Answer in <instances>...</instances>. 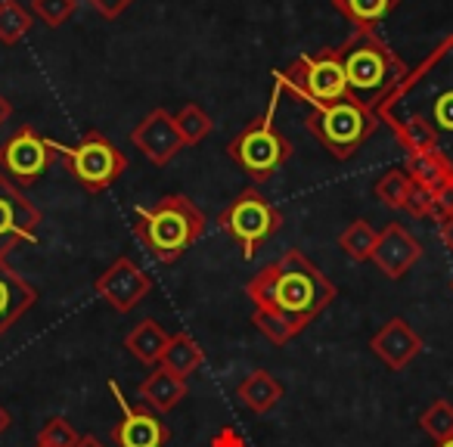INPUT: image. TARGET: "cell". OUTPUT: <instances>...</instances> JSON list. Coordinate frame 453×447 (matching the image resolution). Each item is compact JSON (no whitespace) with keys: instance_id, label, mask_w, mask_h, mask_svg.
I'll return each mask as SVG.
<instances>
[{"instance_id":"5bb4252c","label":"cell","mask_w":453,"mask_h":447,"mask_svg":"<svg viewBox=\"0 0 453 447\" xmlns=\"http://www.w3.org/2000/svg\"><path fill=\"white\" fill-rule=\"evenodd\" d=\"M131 143L150 158L152 165H168L177 152L183 150V140L177 134L174 115H168L165 109H152L131 134Z\"/></svg>"},{"instance_id":"9c48e42d","label":"cell","mask_w":453,"mask_h":447,"mask_svg":"<svg viewBox=\"0 0 453 447\" xmlns=\"http://www.w3.org/2000/svg\"><path fill=\"white\" fill-rule=\"evenodd\" d=\"M57 150L65 158L72 181L81 183L88 193H103L127 171V156L100 131H88L75 146L57 143Z\"/></svg>"},{"instance_id":"e575fe53","label":"cell","mask_w":453,"mask_h":447,"mask_svg":"<svg viewBox=\"0 0 453 447\" xmlns=\"http://www.w3.org/2000/svg\"><path fill=\"white\" fill-rule=\"evenodd\" d=\"M441 243H444V246L450 249V255H453V218L441 220Z\"/></svg>"},{"instance_id":"ba28073f","label":"cell","mask_w":453,"mask_h":447,"mask_svg":"<svg viewBox=\"0 0 453 447\" xmlns=\"http://www.w3.org/2000/svg\"><path fill=\"white\" fill-rule=\"evenodd\" d=\"M218 224L242 249V258L252 261L261 243H267L283 227V214L271 199H265L258 187H249L218 214Z\"/></svg>"},{"instance_id":"cb8c5ba5","label":"cell","mask_w":453,"mask_h":447,"mask_svg":"<svg viewBox=\"0 0 453 447\" xmlns=\"http://www.w3.org/2000/svg\"><path fill=\"white\" fill-rule=\"evenodd\" d=\"M376 230H372V224L370 220H364V218H357V220H351L345 230L339 234V249L348 255L351 261H370L372 258V249H376Z\"/></svg>"},{"instance_id":"e0dca14e","label":"cell","mask_w":453,"mask_h":447,"mask_svg":"<svg viewBox=\"0 0 453 447\" xmlns=\"http://www.w3.org/2000/svg\"><path fill=\"white\" fill-rule=\"evenodd\" d=\"M35 302H38V289L22 280L7 265V258H0V335L13 323H19V317L35 308Z\"/></svg>"},{"instance_id":"277c9868","label":"cell","mask_w":453,"mask_h":447,"mask_svg":"<svg viewBox=\"0 0 453 447\" xmlns=\"http://www.w3.org/2000/svg\"><path fill=\"white\" fill-rule=\"evenodd\" d=\"M335 50H339L342 69H345L348 94L370 109H376L410 72L407 63L379 38L376 28H357Z\"/></svg>"},{"instance_id":"4dcf8cb0","label":"cell","mask_w":453,"mask_h":447,"mask_svg":"<svg viewBox=\"0 0 453 447\" xmlns=\"http://www.w3.org/2000/svg\"><path fill=\"white\" fill-rule=\"evenodd\" d=\"M403 212H410L413 218H432L434 214V193H428L426 187L413 183L407 193V202H403Z\"/></svg>"},{"instance_id":"9a60e30c","label":"cell","mask_w":453,"mask_h":447,"mask_svg":"<svg viewBox=\"0 0 453 447\" xmlns=\"http://www.w3.org/2000/svg\"><path fill=\"white\" fill-rule=\"evenodd\" d=\"M422 246L407 227L401 224H388L382 234L376 236V249H372V265L379 267V274H385L388 280H401L403 274H410V267L419 261Z\"/></svg>"},{"instance_id":"1f68e13d","label":"cell","mask_w":453,"mask_h":447,"mask_svg":"<svg viewBox=\"0 0 453 447\" xmlns=\"http://www.w3.org/2000/svg\"><path fill=\"white\" fill-rule=\"evenodd\" d=\"M432 218L438 220V224H441V220H447V218H453V181L434 193V214H432Z\"/></svg>"},{"instance_id":"3957f363","label":"cell","mask_w":453,"mask_h":447,"mask_svg":"<svg viewBox=\"0 0 453 447\" xmlns=\"http://www.w3.org/2000/svg\"><path fill=\"white\" fill-rule=\"evenodd\" d=\"M131 230L152 258L162 261V265H174L202 240L205 214L183 193H171L162 196L156 205L137 208Z\"/></svg>"},{"instance_id":"6da1fadb","label":"cell","mask_w":453,"mask_h":447,"mask_svg":"<svg viewBox=\"0 0 453 447\" xmlns=\"http://www.w3.org/2000/svg\"><path fill=\"white\" fill-rule=\"evenodd\" d=\"M376 115L407 156L438 152L453 171V35L401 78Z\"/></svg>"},{"instance_id":"d590c367","label":"cell","mask_w":453,"mask_h":447,"mask_svg":"<svg viewBox=\"0 0 453 447\" xmlns=\"http://www.w3.org/2000/svg\"><path fill=\"white\" fill-rule=\"evenodd\" d=\"M13 115V106H10V100H4V94H0V125Z\"/></svg>"},{"instance_id":"ffe728a7","label":"cell","mask_w":453,"mask_h":447,"mask_svg":"<svg viewBox=\"0 0 453 447\" xmlns=\"http://www.w3.org/2000/svg\"><path fill=\"white\" fill-rule=\"evenodd\" d=\"M168 339L171 335L162 329V323L146 317V320H140L137 327L125 335V348L140 360V364L156 366L158 360H162V351H165V345H168Z\"/></svg>"},{"instance_id":"ac0fdd59","label":"cell","mask_w":453,"mask_h":447,"mask_svg":"<svg viewBox=\"0 0 453 447\" xmlns=\"http://www.w3.org/2000/svg\"><path fill=\"white\" fill-rule=\"evenodd\" d=\"M137 391H140V404H146V407L162 416V413H168V410H174L177 404L187 397V379H180L177 373L156 364L150 376L140 382Z\"/></svg>"},{"instance_id":"f546056e","label":"cell","mask_w":453,"mask_h":447,"mask_svg":"<svg viewBox=\"0 0 453 447\" xmlns=\"http://www.w3.org/2000/svg\"><path fill=\"white\" fill-rule=\"evenodd\" d=\"M78 10V0H32V16H38L47 28H59L72 19Z\"/></svg>"},{"instance_id":"d6986e66","label":"cell","mask_w":453,"mask_h":447,"mask_svg":"<svg viewBox=\"0 0 453 447\" xmlns=\"http://www.w3.org/2000/svg\"><path fill=\"white\" fill-rule=\"evenodd\" d=\"M236 397L242 407L252 413H271L280 401H283V382L267 370H252L240 385H236Z\"/></svg>"},{"instance_id":"f35d334b","label":"cell","mask_w":453,"mask_h":447,"mask_svg":"<svg viewBox=\"0 0 453 447\" xmlns=\"http://www.w3.org/2000/svg\"><path fill=\"white\" fill-rule=\"evenodd\" d=\"M434 447H453V438H447V441H438Z\"/></svg>"},{"instance_id":"83f0119b","label":"cell","mask_w":453,"mask_h":447,"mask_svg":"<svg viewBox=\"0 0 453 447\" xmlns=\"http://www.w3.org/2000/svg\"><path fill=\"white\" fill-rule=\"evenodd\" d=\"M410 187H413V181H410L407 171H403V168H391V171H385V174L376 181V196L388 208H403Z\"/></svg>"},{"instance_id":"7402d4cb","label":"cell","mask_w":453,"mask_h":447,"mask_svg":"<svg viewBox=\"0 0 453 447\" xmlns=\"http://www.w3.org/2000/svg\"><path fill=\"white\" fill-rule=\"evenodd\" d=\"M403 171L410 174V181L426 187L428 193H438L441 187L453 181V171L438 152H416V156H407L403 162Z\"/></svg>"},{"instance_id":"7c38bea8","label":"cell","mask_w":453,"mask_h":447,"mask_svg":"<svg viewBox=\"0 0 453 447\" xmlns=\"http://www.w3.org/2000/svg\"><path fill=\"white\" fill-rule=\"evenodd\" d=\"M109 391H112L115 404L121 410V420L112 428L115 447H165L171 438V428L162 422V416L156 410H150L146 404H127V397L121 395L119 382L109 379Z\"/></svg>"},{"instance_id":"d6a6232c","label":"cell","mask_w":453,"mask_h":447,"mask_svg":"<svg viewBox=\"0 0 453 447\" xmlns=\"http://www.w3.org/2000/svg\"><path fill=\"white\" fill-rule=\"evenodd\" d=\"M88 4L103 16V19H119V16L131 7L134 0H88Z\"/></svg>"},{"instance_id":"8992f818","label":"cell","mask_w":453,"mask_h":447,"mask_svg":"<svg viewBox=\"0 0 453 447\" xmlns=\"http://www.w3.org/2000/svg\"><path fill=\"white\" fill-rule=\"evenodd\" d=\"M304 125L329 156L345 162V158L357 156L360 146L379 131L382 121H379L376 109L364 106V103L348 94L342 100L329 103V106H314L308 112V119H304Z\"/></svg>"},{"instance_id":"d4e9b609","label":"cell","mask_w":453,"mask_h":447,"mask_svg":"<svg viewBox=\"0 0 453 447\" xmlns=\"http://www.w3.org/2000/svg\"><path fill=\"white\" fill-rule=\"evenodd\" d=\"M32 13L22 7L19 0H0V44H19L32 32Z\"/></svg>"},{"instance_id":"44dd1931","label":"cell","mask_w":453,"mask_h":447,"mask_svg":"<svg viewBox=\"0 0 453 447\" xmlns=\"http://www.w3.org/2000/svg\"><path fill=\"white\" fill-rule=\"evenodd\" d=\"M158 364H162L165 370L177 373L180 379H187V376H193L202 364H205V351H202L199 342H196L189 333H174L168 339V345H165L162 360H158Z\"/></svg>"},{"instance_id":"52a82bcc","label":"cell","mask_w":453,"mask_h":447,"mask_svg":"<svg viewBox=\"0 0 453 447\" xmlns=\"http://www.w3.org/2000/svg\"><path fill=\"white\" fill-rule=\"evenodd\" d=\"M273 84L283 90V96L304 100L311 109L329 106V103L348 96L345 69H342V59L335 47L298 57L289 69L273 72Z\"/></svg>"},{"instance_id":"4316f807","label":"cell","mask_w":453,"mask_h":447,"mask_svg":"<svg viewBox=\"0 0 453 447\" xmlns=\"http://www.w3.org/2000/svg\"><path fill=\"white\" fill-rule=\"evenodd\" d=\"M419 428L428 435V438H434V444L453 438V404L450 401L428 404V407L419 413Z\"/></svg>"},{"instance_id":"7a4b0ae2","label":"cell","mask_w":453,"mask_h":447,"mask_svg":"<svg viewBox=\"0 0 453 447\" xmlns=\"http://www.w3.org/2000/svg\"><path fill=\"white\" fill-rule=\"evenodd\" d=\"M246 296L252 298L255 327L273 345H286L335 302V283L308 255L289 249L249 280Z\"/></svg>"},{"instance_id":"603a6c76","label":"cell","mask_w":453,"mask_h":447,"mask_svg":"<svg viewBox=\"0 0 453 447\" xmlns=\"http://www.w3.org/2000/svg\"><path fill=\"white\" fill-rule=\"evenodd\" d=\"M401 0H333V7L354 28H376Z\"/></svg>"},{"instance_id":"2e32d148","label":"cell","mask_w":453,"mask_h":447,"mask_svg":"<svg viewBox=\"0 0 453 447\" xmlns=\"http://www.w3.org/2000/svg\"><path fill=\"white\" fill-rule=\"evenodd\" d=\"M370 351L376 354L388 370L401 373L403 366L413 364L416 354L422 351V339L403 317H391V320L370 339Z\"/></svg>"},{"instance_id":"836d02e7","label":"cell","mask_w":453,"mask_h":447,"mask_svg":"<svg viewBox=\"0 0 453 447\" xmlns=\"http://www.w3.org/2000/svg\"><path fill=\"white\" fill-rule=\"evenodd\" d=\"M211 447H249V441L242 438V435L236 432V428H224V432L214 435Z\"/></svg>"},{"instance_id":"4fadbf2b","label":"cell","mask_w":453,"mask_h":447,"mask_svg":"<svg viewBox=\"0 0 453 447\" xmlns=\"http://www.w3.org/2000/svg\"><path fill=\"white\" fill-rule=\"evenodd\" d=\"M150 289H152L150 274H146L134 258H127V255L115 258L94 283L96 296H100L106 304H112L115 311H121V314L137 308V304L150 296Z\"/></svg>"},{"instance_id":"74e56055","label":"cell","mask_w":453,"mask_h":447,"mask_svg":"<svg viewBox=\"0 0 453 447\" xmlns=\"http://www.w3.org/2000/svg\"><path fill=\"white\" fill-rule=\"evenodd\" d=\"M10 422H13V420H10V413H7V410H4V407H0V435L7 432V428H10Z\"/></svg>"},{"instance_id":"484cf974","label":"cell","mask_w":453,"mask_h":447,"mask_svg":"<svg viewBox=\"0 0 453 447\" xmlns=\"http://www.w3.org/2000/svg\"><path fill=\"white\" fill-rule=\"evenodd\" d=\"M174 125H177V134H180L183 146H196V143H202V140H205L208 134L214 131L211 115H208L202 106H196V103H187V106H183L180 112H177Z\"/></svg>"},{"instance_id":"30bf717a","label":"cell","mask_w":453,"mask_h":447,"mask_svg":"<svg viewBox=\"0 0 453 447\" xmlns=\"http://www.w3.org/2000/svg\"><path fill=\"white\" fill-rule=\"evenodd\" d=\"M57 152L59 150L53 140L41 137L32 125H26L0 146V174H7L19 187H32L47 174Z\"/></svg>"},{"instance_id":"8fae6325","label":"cell","mask_w":453,"mask_h":447,"mask_svg":"<svg viewBox=\"0 0 453 447\" xmlns=\"http://www.w3.org/2000/svg\"><path fill=\"white\" fill-rule=\"evenodd\" d=\"M41 227V212L19 183L0 174V258H7L16 246L32 243Z\"/></svg>"},{"instance_id":"f1b7e54d","label":"cell","mask_w":453,"mask_h":447,"mask_svg":"<svg viewBox=\"0 0 453 447\" xmlns=\"http://www.w3.org/2000/svg\"><path fill=\"white\" fill-rule=\"evenodd\" d=\"M78 441H81V435L63 416H50L38 432V447H75Z\"/></svg>"},{"instance_id":"5b68a950","label":"cell","mask_w":453,"mask_h":447,"mask_svg":"<svg viewBox=\"0 0 453 447\" xmlns=\"http://www.w3.org/2000/svg\"><path fill=\"white\" fill-rule=\"evenodd\" d=\"M280 100H283V90L273 84L271 103H267L265 112L249 121V125L226 143V156L246 171L252 183L271 181V177L277 174V168H283L292 156V140L273 125Z\"/></svg>"},{"instance_id":"8d00e7d4","label":"cell","mask_w":453,"mask_h":447,"mask_svg":"<svg viewBox=\"0 0 453 447\" xmlns=\"http://www.w3.org/2000/svg\"><path fill=\"white\" fill-rule=\"evenodd\" d=\"M75 447H103V441H96L94 435H81V441Z\"/></svg>"}]
</instances>
